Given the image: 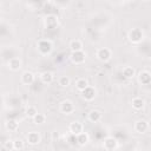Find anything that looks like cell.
<instances>
[{"mask_svg": "<svg viewBox=\"0 0 151 151\" xmlns=\"http://www.w3.org/2000/svg\"><path fill=\"white\" fill-rule=\"evenodd\" d=\"M142 39H143V32H142L139 28H133V29H131V31L129 32V40H130L131 42L137 44V42H139Z\"/></svg>", "mask_w": 151, "mask_h": 151, "instance_id": "1", "label": "cell"}, {"mask_svg": "<svg viewBox=\"0 0 151 151\" xmlns=\"http://www.w3.org/2000/svg\"><path fill=\"white\" fill-rule=\"evenodd\" d=\"M38 50L42 54H47L52 50V42L50 40H40L38 42Z\"/></svg>", "mask_w": 151, "mask_h": 151, "instance_id": "2", "label": "cell"}, {"mask_svg": "<svg viewBox=\"0 0 151 151\" xmlns=\"http://www.w3.org/2000/svg\"><path fill=\"white\" fill-rule=\"evenodd\" d=\"M60 111L64 114H71L74 111V105L70 100H64L60 103Z\"/></svg>", "mask_w": 151, "mask_h": 151, "instance_id": "3", "label": "cell"}, {"mask_svg": "<svg viewBox=\"0 0 151 151\" xmlns=\"http://www.w3.org/2000/svg\"><path fill=\"white\" fill-rule=\"evenodd\" d=\"M97 58L100 61H107L111 58V51L109 48H99L97 51Z\"/></svg>", "mask_w": 151, "mask_h": 151, "instance_id": "4", "label": "cell"}, {"mask_svg": "<svg viewBox=\"0 0 151 151\" xmlns=\"http://www.w3.org/2000/svg\"><path fill=\"white\" fill-rule=\"evenodd\" d=\"M70 132L73 134V136H78L80 133H83V124L79 123V122H72L71 125H70Z\"/></svg>", "mask_w": 151, "mask_h": 151, "instance_id": "5", "label": "cell"}, {"mask_svg": "<svg viewBox=\"0 0 151 151\" xmlns=\"http://www.w3.org/2000/svg\"><path fill=\"white\" fill-rule=\"evenodd\" d=\"M71 60L74 63V64H81L85 61V53L83 51H79V52H72L71 54Z\"/></svg>", "mask_w": 151, "mask_h": 151, "instance_id": "6", "label": "cell"}, {"mask_svg": "<svg viewBox=\"0 0 151 151\" xmlns=\"http://www.w3.org/2000/svg\"><path fill=\"white\" fill-rule=\"evenodd\" d=\"M81 96H83V98H84L85 100H92V99L96 97V91H94L93 87L88 86L87 88H85V90L81 92Z\"/></svg>", "mask_w": 151, "mask_h": 151, "instance_id": "7", "label": "cell"}, {"mask_svg": "<svg viewBox=\"0 0 151 151\" xmlns=\"http://www.w3.org/2000/svg\"><path fill=\"white\" fill-rule=\"evenodd\" d=\"M104 147L106 149V150H109V151H111V150H114L116 147H117V140L113 138V137H107L105 140H104Z\"/></svg>", "mask_w": 151, "mask_h": 151, "instance_id": "8", "label": "cell"}, {"mask_svg": "<svg viewBox=\"0 0 151 151\" xmlns=\"http://www.w3.org/2000/svg\"><path fill=\"white\" fill-rule=\"evenodd\" d=\"M147 129H149V124H147V122H145V120H138V122L136 123V125H134V130H136L137 132H139V133L146 132Z\"/></svg>", "mask_w": 151, "mask_h": 151, "instance_id": "9", "label": "cell"}, {"mask_svg": "<svg viewBox=\"0 0 151 151\" xmlns=\"http://www.w3.org/2000/svg\"><path fill=\"white\" fill-rule=\"evenodd\" d=\"M27 142H28L29 144H32V145L39 144V142H40V134H39L38 132H35V131L29 132V133L27 134Z\"/></svg>", "mask_w": 151, "mask_h": 151, "instance_id": "10", "label": "cell"}, {"mask_svg": "<svg viewBox=\"0 0 151 151\" xmlns=\"http://www.w3.org/2000/svg\"><path fill=\"white\" fill-rule=\"evenodd\" d=\"M33 80H34V74H33L32 72L26 71V72L22 73V76H21V81H22V84L29 85V84L33 83Z\"/></svg>", "mask_w": 151, "mask_h": 151, "instance_id": "11", "label": "cell"}, {"mask_svg": "<svg viewBox=\"0 0 151 151\" xmlns=\"http://www.w3.org/2000/svg\"><path fill=\"white\" fill-rule=\"evenodd\" d=\"M101 119V112L98 110H91L88 112V120L92 123H97Z\"/></svg>", "mask_w": 151, "mask_h": 151, "instance_id": "12", "label": "cell"}, {"mask_svg": "<svg viewBox=\"0 0 151 151\" xmlns=\"http://www.w3.org/2000/svg\"><path fill=\"white\" fill-rule=\"evenodd\" d=\"M70 47H71V51L72 52H79V51H83V44L80 40L76 39V40H72L70 42Z\"/></svg>", "mask_w": 151, "mask_h": 151, "instance_id": "13", "label": "cell"}, {"mask_svg": "<svg viewBox=\"0 0 151 151\" xmlns=\"http://www.w3.org/2000/svg\"><path fill=\"white\" fill-rule=\"evenodd\" d=\"M122 73H123V76H124L126 79H132V78L134 77V74H136V71H134V68H133V67L126 66V67H124V68H123Z\"/></svg>", "mask_w": 151, "mask_h": 151, "instance_id": "14", "label": "cell"}, {"mask_svg": "<svg viewBox=\"0 0 151 151\" xmlns=\"http://www.w3.org/2000/svg\"><path fill=\"white\" fill-rule=\"evenodd\" d=\"M40 78H41V81L44 84H51L53 81V74L51 72H48V71L42 72L41 76H40Z\"/></svg>", "mask_w": 151, "mask_h": 151, "instance_id": "15", "label": "cell"}, {"mask_svg": "<svg viewBox=\"0 0 151 151\" xmlns=\"http://www.w3.org/2000/svg\"><path fill=\"white\" fill-rule=\"evenodd\" d=\"M144 104H145L144 99H142V98H139V97L132 99V107H133L134 110H142V109L144 107Z\"/></svg>", "mask_w": 151, "mask_h": 151, "instance_id": "16", "label": "cell"}, {"mask_svg": "<svg viewBox=\"0 0 151 151\" xmlns=\"http://www.w3.org/2000/svg\"><path fill=\"white\" fill-rule=\"evenodd\" d=\"M139 81L142 84H149L151 81V74L147 71H143L139 73Z\"/></svg>", "mask_w": 151, "mask_h": 151, "instance_id": "17", "label": "cell"}, {"mask_svg": "<svg viewBox=\"0 0 151 151\" xmlns=\"http://www.w3.org/2000/svg\"><path fill=\"white\" fill-rule=\"evenodd\" d=\"M76 87H77L80 92H83L85 88H87V87H88V83H87V80H86V79L80 78V79H78V80H77V83H76Z\"/></svg>", "mask_w": 151, "mask_h": 151, "instance_id": "18", "label": "cell"}, {"mask_svg": "<svg viewBox=\"0 0 151 151\" xmlns=\"http://www.w3.org/2000/svg\"><path fill=\"white\" fill-rule=\"evenodd\" d=\"M20 65H21V61L19 60V58H13V59H11L9 63H8V67H9L11 70H13V71L19 70V68H20Z\"/></svg>", "mask_w": 151, "mask_h": 151, "instance_id": "19", "label": "cell"}, {"mask_svg": "<svg viewBox=\"0 0 151 151\" xmlns=\"http://www.w3.org/2000/svg\"><path fill=\"white\" fill-rule=\"evenodd\" d=\"M87 142H88V134L87 133L83 132V133H80V134L77 136V143L79 145H85Z\"/></svg>", "mask_w": 151, "mask_h": 151, "instance_id": "20", "label": "cell"}, {"mask_svg": "<svg viewBox=\"0 0 151 151\" xmlns=\"http://www.w3.org/2000/svg\"><path fill=\"white\" fill-rule=\"evenodd\" d=\"M57 18L55 17H53V15H50V17H47L46 19H45V25H46V27H54L55 25H57Z\"/></svg>", "mask_w": 151, "mask_h": 151, "instance_id": "21", "label": "cell"}, {"mask_svg": "<svg viewBox=\"0 0 151 151\" xmlns=\"http://www.w3.org/2000/svg\"><path fill=\"white\" fill-rule=\"evenodd\" d=\"M26 114H27L28 117H31V118H34V117L38 114V111H37V109H35L34 106L29 105V106H27V109H26Z\"/></svg>", "mask_w": 151, "mask_h": 151, "instance_id": "22", "label": "cell"}, {"mask_svg": "<svg viewBox=\"0 0 151 151\" xmlns=\"http://www.w3.org/2000/svg\"><path fill=\"white\" fill-rule=\"evenodd\" d=\"M6 129H7L8 131H17V129H18V123H17L15 120H8V122L6 123Z\"/></svg>", "mask_w": 151, "mask_h": 151, "instance_id": "23", "label": "cell"}, {"mask_svg": "<svg viewBox=\"0 0 151 151\" xmlns=\"http://www.w3.org/2000/svg\"><path fill=\"white\" fill-rule=\"evenodd\" d=\"M70 83H71V80H70V78L66 77V76H63V77L59 78V85H60L61 87H67V86L70 85Z\"/></svg>", "mask_w": 151, "mask_h": 151, "instance_id": "24", "label": "cell"}, {"mask_svg": "<svg viewBox=\"0 0 151 151\" xmlns=\"http://www.w3.org/2000/svg\"><path fill=\"white\" fill-rule=\"evenodd\" d=\"M45 116L44 114H41V113H38L34 118H33V122L35 123V124H42V123H45Z\"/></svg>", "mask_w": 151, "mask_h": 151, "instance_id": "25", "label": "cell"}, {"mask_svg": "<svg viewBox=\"0 0 151 151\" xmlns=\"http://www.w3.org/2000/svg\"><path fill=\"white\" fill-rule=\"evenodd\" d=\"M13 147H14V150H21V149H24V142L21 139L13 140Z\"/></svg>", "mask_w": 151, "mask_h": 151, "instance_id": "26", "label": "cell"}]
</instances>
